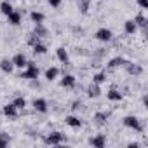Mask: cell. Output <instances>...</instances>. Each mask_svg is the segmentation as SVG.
I'll return each instance as SVG.
<instances>
[{"mask_svg":"<svg viewBox=\"0 0 148 148\" xmlns=\"http://www.w3.org/2000/svg\"><path fill=\"white\" fill-rule=\"evenodd\" d=\"M38 77V68L33 63H26V71L21 73V79H37Z\"/></svg>","mask_w":148,"mask_h":148,"instance_id":"1","label":"cell"},{"mask_svg":"<svg viewBox=\"0 0 148 148\" xmlns=\"http://www.w3.org/2000/svg\"><path fill=\"white\" fill-rule=\"evenodd\" d=\"M64 141V134L63 132H51L47 138H45V143L47 145H59Z\"/></svg>","mask_w":148,"mask_h":148,"instance_id":"2","label":"cell"},{"mask_svg":"<svg viewBox=\"0 0 148 148\" xmlns=\"http://www.w3.org/2000/svg\"><path fill=\"white\" fill-rule=\"evenodd\" d=\"M124 125H127V127H131V129H136V131H141L143 127H141V124H139V120L136 119V117H125L124 119Z\"/></svg>","mask_w":148,"mask_h":148,"instance_id":"3","label":"cell"},{"mask_svg":"<svg viewBox=\"0 0 148 148\" xmlns=\"http://www.w3.org/2000/svg\"><path fill=\"white\" fill-rule=\"evenodd\" d=\"M96 38L98 40H103V42H108V40H112V32L106 30V28H101V30L96 32Z\"/></svg>","mask_w":148,"mask_h":148,"instance_id":"4","label":"cell"},{"mask_svg":"<svg viewBox=\"0 0 148 148\" xmlns=\"http://www.w3.org/2000/svg\"><path fill=\"white\" fill-rule=\"evenodd\" d=\"M12 64L14 66H18V68H23V66H26V58H25V54H16L14 56V59H12Z\"/></svg>","mask_w":148,"mask_h":148,"instance_id":"5","label":"cell"},{"mask_svg":"<svg viewBox=\"0 0 148 148\" xmlns=\"http://www.w3.org/2000/svg\"><path fill=\"white\" fill-rule=\"evenodd\" d=\"M124 66L127 68V71L131 73V75H139V73L143 71V70H141V66H139V64H134V63H125Z\"/></svg>","mask_w":148,"mask_h":148,"instance_id":"6","label":"cell"},{"mask_svg":"<svg viewBox=\"0 0 148 148\" xmlns=\"http://www.w3.org/2000/svg\"><path fill=\"white\" fill-rule=\"evenodd\" d=\"M89 143H91L92 146H96V148H103V146H105V136L99 134V136H96V138H91Z\"/></svg>","mask_w":148,"mask_h":148,"instance_id":"7","label":"cell"},{"mask_svg":"<svg viewBox=\"0 0 148 148\" xmlns=\"http://www.w3.org/2000/svg\"><path fill=\"white\" fill-rule=\"evenodd\" d=\"M12 68H14L12 61H9V59H2V61H0V70H2V71L11 73V71H12Z\"/></svg>","mask_w":148,"mask_h":148,"instance_id":"8","label":"cell"},{"mask_svg":"<svg viewBox=\"0 0 148 148\" xmlns=\"http://www.w3.org/2000/svg\"><path fill=\"white\" fill-rule=\"evenodd\" d=\"M61 86L63 87H73L75 86V77L73 75H64L63 80H61Z\"/></svg>","mask_w":148,"mask_h":148,"instance_id":"9","label":"cell"},{"mask_svg":"<svg viewBox=\"0 0 148 148\" xmlns=\"http://www.w3.org/2000/svg\"><path fill=\"white\" fill-rule=\"evenodd\" d=\"M33 106H35V110H38V112H47V103H45V99H35L33 101Z\"/></svg>","mask_w":148,"mask_h":148,"instance_id":"10","label":"cell"},{"mask_svg":"<svg viewBox=\"0 0 148 148\" xmlns=\"http://www.w3.org/2000/svg\"><path fill=\"white\" fill-rule=\"evenodd\" d=\"M66 124H68L70 127H80V125H82V122H80V119H77V117H73V115H70V117H66Z\"/></svg>","mask_w":148,"mask_h":148,"instance_id":"11","label":"cell"},{"mask_svg":"<svg viewBox=\"0 0 148 148\" xmlns=\"http://www.w3.org/2000/svg\"><path fill=\"white\" fill-rule=\"evenodd\" d=\"M7 18H9V23L11 25H19V21H21V14L19 12H11V14H7Z\"/></svg>","mask_w":148,"mask_h":148,"instance_id":"12","label":"cell"},{"mask_svg":"<svg viewBox=\"0 0 148 148\" xmlns=\"http://www.w3.org/2000/svg\"><path fill=\"white\" fill-rule=\"evenodd\" d=\"M56 54H58V59H59L61 63H64V64L68 63V52H66L63 47H59V49L56 51Z\"/></svg>","mask_w":148,"mask_h":148,"instance_id":"13","label":"cell"},{"mask_svg":"<svg viewBox=\"0 0 148 148\" xmlns=\"http://www.w3.org/2000/svg\"><path fill=\"white\" fill-rule=\"evenodd\" d=\"M99 87H98V84H92V86H89V89H87V94H89V98H98L99 96Z\"/></svg>","mask_w":148,"mask_h":148,"instance_id":"14","label":"cell"},{"mask_svg":"<svg viewBox=\"0 0 148 148\" xmlns=\"http://www.w3.org/2000/svg\"><path fill=\"white\" fill-rule=\"evenodd\" d=\"M16 110H18V108H16L14 105H7V106H4V113H5L7 117H12V119L18 115V112H16Z\"/></svg>","mask_w":148,"mask_h":148,"instance_id":"15","label":"cell"},{"mask_svg":"<svg viewBox=\"0 0 148 148\" xmlns=\"http://www.w3.org/2000/svg\"><path fill=\"white\" fill-rule=\"evenodd\" d=\"M58 73H59L58 68H49V70L45 71V79H47V80H54V79L58 77Z\"/></svg>","mask_w":148,"mask_h":148,"instance_id":"16","label":"cell"},{"mask_svg":"<svg viewBox=\"0 0 148 148\" xmlns=\"http://www.w3.org/2000/svg\"><path fill=\"white\" fill-rule=\"evenodd\" d=\"M127 61L124 59V58H115V59H112L110 63H108V66L110 68H117V66H122V64H125Z\"/></svg>","mask_w":148,"mask_h":148,"instance_id":"17","label":"cell"},{"mask_svg":"<svg viewBox=\"0 0 148 148\" xmlns=\"http://www.w3.org/2000/svg\"><path fill=\"white\" fill-rule=\"evenodd\" d=\"M106 96H108V99H110V101H120V99H122V94H120L119 91H115V89H112Z\"/></svg>","mask_w":148,"mask_h":148,"instance_id":"18","label":"cell"},{"mask_svg":"<svg viewBox=\"0 0 148 148\" xmlns=\"http://www.w3.org/2000/svg\"><path fill=\"white\" fill-rule=\"evenodd\" d=\"M30 18H32V21H33V23H37V25L44 21V14H42V12H37V11H33V12L30 14Z\"/></svg>","mask_w":148,"mask_h":148,"instance_id":"19","label":"cell"},{"mask_svg":"<svg viewBox=\"0 0 148 148\" xmlns=\"http://www.w3.org/2000/svg\"><path fill=\"white\" fill-rule=\"evenodd\" d=\"M0 11H2V12L7 16V14H11V12H12V5L5 0V2H2V5H0Z\"/></svg>","mask_w":148,"mask_h":148,"instance_id":"20","label":"cell"},{"mask_svg":"<svg viewBox=\"0 0 148 148\" xmlns=\"http://www.w3.org/2000/svg\"><path fill=\"white\" fill-rule=\"evenodd\" d=\"M136 28H138V26H136V23H134L132 19L125 21V32H127V33H134V32H136Z\"/></svg>","mask_w":148,"mask_h":148,"instance_id":"21","label":"cell"},{"mask_svg":"<svg viewBox=\"0 0 148 148\" xmlns=\"http://www.w3.org/2000/svg\"><path fill=\"white\" fill-rule=\"evenodd\" d=\"M33 52H35V54H45V52H47V47L37 42V44L33 45Z\"/></svg>","mask_w":148,"mask_h":148,"instance_id":"22","label":"cell"},{"mask_svg":"<svg viewBox=\"0 0 148 148\" xmlns=\"http://www.w3.org/2000/svg\"><path fill=\"white\" fill-rule=\"evenodd\" d=\"M106 80V75L105 73H96V75L92 77V82L94 84H101V82H105Z\"/></svg>","mask_w":148,"mask_h":148,"instance_id":"23","label":"cell"},{"mask_svg":"<svg viewBox=\"0 0 148 148\" xmlns=\"http://www.w3.org/2000/svg\"><path fill=\"white\" fill-rule=\"evenodd\" d=\"M136 26H141V28H145L146 26V19H145V16L143 14H138V18H136Z\"/></svg>","mask_w":148,"mask_h":148,"instance_id":"24","label":"cell"},{"mask_svg":"<svg viewBox=\"0 0 148 148\" xmlns=\"http://www.w3.org/2000/svg\"><path fill=\"white\" fill-rule=\"evenodd\" d=\"M89 4H91V0H80V11H82V14H87Z\"/></svg>","mask_w":148,"mask_h":148,"instance_id":"25","label":"cell"},{"mask_svg":"<svg viewBox=\"0 0 148 148\" xmlns=\"http://www.w3.org/2000/svg\"><path fill=\"white\" fill-rule=\"evenodd\" d=\"M12 105H14L16 108H25V106H26V101H25V98H16Z\"/></svg>","mask_w":148,"mask_h":148,"instance_id":"26","label":"cell"},{"mask_svg":"<svg viewBox=\"0 0 148 148\" xmlns=\"http://www.w3.org/2000/svg\"><path fill=\"white\" fill-rule=\"evenodd\" d=\"M106 119H108V113H96V115H94V120H96L98 124H103Z\"/></svg>","mask_w":148,"mask_h":148,"instance_id":"27","label":"cell"},{"mask_svg":"<svg viewBox=\"0 0 148 148\" xmlns=\"http://www.w3.org/2000/svg\"><path fill=\"white\" fill-rule=\"evenodd\" d=\"M35 35H38V37H45V35H47V32L40 26V23H38V26L35 28Z\"/></svg>","mask_w":148,"mask_h":148,"instance_id":"28","label":"cell"},{"mask_svg":"<svg viewBox=\"0 0 148 148\" xmlns=\"http://www.w3.org/2000/svg\"><path fill=\"white\" fill-rule=\"evenodd\" d=\"M4 146H7V138L2 134V136H0V148H4Z\"/></svg>","mask_w":148,"mask_h":148,"instance_id":"29","label":"cell"},{"mask_svg":"<svg viewBox=\"0 0 148 148\" xmlns=\"http://www.w3.org/2000/svg\"><path fill=\"white\" fill-rule=\"evenodd\" d=\"M136 2H138L143 9H148V0H136Z\"/></svg>","mask_w":148,"mask_h":148,"instance_id":"30","label":"cell"},{"mask_svg":"<svg viewBox=\"0 0 148 148\" xmlns=\"http://www.w3.org/2000/svg\"><path fill=\"white\" fill-rule=\"evenodd\" d=\"M49 4H51L52 7H59V4H61V0H49Z\"/></svg>","mask_w":148,"mask_h":148,"instance_id":"31","label":"cell"},{"mask_svg":"<svg viewBox=\"0 0 148 148\" xmlns=\"http://www.w3.org/2000/svg\"><path fill=\"white\" fill-rule=\"evenodd\" d=\"M79 106H80V101H75V103H73V106H71V108H79Z\"/></svg>","mask_w":148,"mask_h":148,"instance_id":"32","label":"cell"},{"mask_svg":"<svg viewBox=\"0 0 148 148\" xmlns=\"http://www.w3.org/2000/svg\"><path fill=\"white\" fill-rule=\"evenodd\" d=\"M7 2H11V0H7Z\"/></svg>","mask_w":148,"mask_h":148,"instance_id":"33","label":"cell"}]
</instances>
